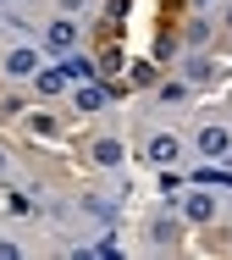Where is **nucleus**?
I'll return each instance as SVG.
<instances>
[{
  "instance_id": "nucleus-1",
  "label": "nucleus",
  "mask_w": 232,
  "mask_h": 260,
  "mask_svg": "<svg viewBox=\"0 0 232 260\" xmlns=\"http://www.w3.org/2000/svg\"><path fill=\"white\" fill-rule=\"evenodd\" d=\"M199 150H205V155H210V160H216V155H227V150H232L227 127H205V133H199Z\"/></svg>"
},
{
  "instance_id": "nucleus-2",
  "label": "nucleus",
  "mask_w": 232,
  "mask_h": 260,
  "mask_svg": "<svg viewBox=\"0 0 232 260\" xmlns=\"http://www.w3.org/2000/svg\"><path fill=\"white\" fill-rule=\"evenodd\" d=\"M45 39H50V50H72V45H78V28H72V22H66V17H56V22H50V34H45Z\"/></svg>"
},
{
  "instance_id": "nucleus-3",
  "label": "nucleus",
  "mask_w": 232,
  "mask_h": 260,
  "mask_svg": "<svg viewBox=\"0 0 232 260\" xmlns=\"http://www.w3.org/2000/svg\"><path fill=\"white\" fill-rule=\"evenodd\" d=\"M6 72H11V78H28V72H39V55L33 50H11L6 55Z\"/></svg>"
},
{
  "instance_id": "nucleus-4",
  "label": "nucleus",
  "mask_w": 232,
  "mask_h": 260,
  "mask_svg": "<svg viewBox=\"0 0 232 260\" xmlns=\"http://www.w3.org/2000/svg\"><path fill=\"white\" fill-rule=\"evenodd\" d=\"M94 67H100L105 78H122V45H111V39H105V45H100V61H94Z\"/></svg>"
},
{
  "instance_id": "nucleus-5",
  "label": "nucleus",
  "mask_w": 232,
  "mask_h": 260,
  "mask_svg": "<svg viewBox=\"0 0 232 260\" xmlns=\"http://www.w3.org/2000/svg\"><path fill=\"white\" fill-rule=\"evenodd\" d=\"M105 100H111V89H100V83H83L78 89V111H100Z\"/></svg>"
},
{
  "instance_id": "nucleus-6",
  "label": "nucleus",
  "mask_w": 232,
  "mask_h": 260,
  "mask_svg": "<svg viewBox=\"0 0 232 260\" xmlns=\"http://www.w3.org/2000/svg\"><path fill=\"white\" fill-rule=\"evenodd\" d=\"M172 155H177V139H172V133H155V139H149V160H155V166H166Z\"/></svg>"
},
{
  "instance_id": "nucleus-7",
  "label": "nucleus",
  "mask_w": 232,
  "mask_h": 260,
  "mask_svg": "<svg viewBox=\"0 0 232 260\" xmlns=\"http://www.w3.org/2000/svg\"><path fill=\"white\" fill-rule=\"evenodd\" d=\"M61 72H66V78H78V83H89V78H94V61H89V55H66V61H61Z\"/></svg>"
},
{
  "instance_id": "nucleus-8",
  "label": "nucleus",
  "mask_w": 232,
  "mask_h": 260,
  "mask_svg": "<svg viewBox=\"0 0 232 260\" xmlns=\"http://www.w3.org/2000/svg\"><path fill=\"white\" fill-rule=\"evenodd\" d=\"M94 160H100V166H116V160H122V144H116V139H94Z\"/></svg>"
},
{
  "instance_id": "nucleus-9",
  "label": "nucleus",
  "mask_w": 232,
  "mask_h": 260,
  "mask_svg": "<svg viewBox=\"0 0 232 260\" xmlns=\"http://www.w3.org/2000/svg\"><path fill=\"white\" fill-rule=\"evenodd\" d=\"M210 216H216L210 194H194V200H188V221H210Z\"/></svg>"
},
{
  "instance_id": "nucleus-10",
  "label": "nucleus",
  "mask_w": 232,
  "mask_h": 260,
  "mask_svg": "<svg viewBox=\"0 0 232 260\" xmlns=\"http://www.w3.org/2000/svg\"><path fill=\"white\" fill-rule=\"evenodd\" d=\"M66 89V72H39V94H61Z\"/></svg>"
},
{
  "instance_id": "nucleus-11",
  "label": "nucleus",
  "mask_w": 232,
  "mask_h": 260,
  "mask_svg": "<svg viewBox=\"0 0 232 260\" xmlns=\"http://www.w3.org/2000/svg\"><path fill=\"white\" fill-rule=\"evenodd\" d=\"M28 127H33V133H45V139H56V133H61V127L45 116V111H39V116H28Z\"/></svg>"
},
{
  "instance_id": "nucleus-12",
  "label": "nucleus",
  "mask_w": 232,
  "mask_h": 260,
  "mask_svg": "<svg viewBox=\"0 0 232 260\" xmlns=\"http://www.w3.org/2000/svg\"><path fill=\"white\" fill-rule=\"evenodd\" d=\"M199 183H216V188H232V172H216V166H205V172H199Z\"/></svg>"
},
{
  "instance_id": "nucleus-13",
  "label": "nucleus",
  "mask_w": 232,
  "mask_h": 260,
  "mask_svg": "<svg viewBox=\"0 0 232 260\" xmlns=\"http://www.w3.org/2000/svg\"><path fill=\"white\" fill-rule=\"evenodd\" d=\"M127 6H133V0H105V22H111V28L127 17Z\"/></svg>"
},
{
  "instance_id": "nucleus-14",
  "label": "nucleus",
  "mask_w": 232,
  "mask_h": 260,
  "mask_svg": "<svg viewBox=\"0 0 232 260\" xmlns=\"http://www.w3.org/2000/svg\"><path fill=\"white\" fill-rule=\"evenodd\" d=\"M182 94H188L182 83H161V100H166V105H177V100H182Z\"/></svg>"
},
{
  "instance_id": "nucleus-15",
  "label": "nucleus",
  "mask_w": 232,
  "mask_h": 260,
  "mask_svg": "<svg viewBox=\"0 0 232 260\" xmlns=\"http://www.w3.org/2000/svg\"><path fill=\"white\" fill-rule=\"evenodd\" d=\"M0 166H6V160H0Z\"/></svg>"
},
{
  "instance_id": "nucleus-16",
  "label": "nucleus",
  "mask_w": 232,
  "mask_h": 260,
  "mask_svg": "<svg viewBox=\"0 0 232 260\" xmlns=\"http://www.w3.org/2000/svg\"><path fill=\"white\" fill-rule=\"evenodd\" d=\"M199 6H205V0H199Z\"/></svg>"
}]
</instances>
